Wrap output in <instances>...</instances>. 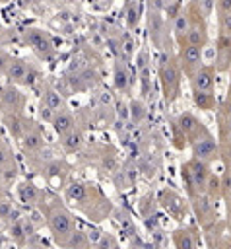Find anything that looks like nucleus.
I'll list each match as a JSON object with an SVG mask.
<instances>
[{"mask_svg":"<svg viewBox=\"0 0 231 249\" xmlns=\"http://www.w3.org/2000/svg\"><path fill=\"white\" fill-rule=\"evenodd\" d=\"M91 241L87 239V235L83 233V231H80V230H74L72 233H70V237L66 239V243L64 245H68V247H87Z\"/></svg>","mask_w":231,"mask_h":249,"instance_id":"20","label":"nucleus"},{"mask_svg":"<svg viewBox=\"0 0 231 249\" xmlns=\"http://www.w3.org/2000/svg\"><path fill=\"white\" fill-rule=\"evenodd\" d=\"M190 148H192V158H198L206 163L217 156V142L208 130L204 134H200L198 138H194L190 142Z\"/></svg>","mask_w":231,"mask_h":249,"instance_id":"5","label":"nucleus"},{"mask_svg":"<svg viewBox=\"0 0 231 249\" xmlns=\"http://www.w3.org/2000/svg\"><path fill=\"white\" fill-rule=\"evenodd\" d=\"M227 196H231V189H229V195H227ZM227 196H225V198H227Z\"/></svg>","mask_w":231,"mask_h":249,"instance_id":"32","label":"nucleus"},{"mask_svg":"<svg viewBox=\"0 0 231 249\" xmlns=\"http://www.w3.org/2000/svg\"><path fill=\"white\" fill-rule=\"evenodd\" d=\"M47 224L60 245H64L66 239L70 237V233L76 230L74 216L62 204H52L50 210H47Z\"/></svg>","mask_w":231,"mask_h":249,"instance_id":"2","label":"nucleus"},{"mask_svg":"<svg viewBox=\"0 0 231 249\" xmlns=\"http://www.w3.org/2000/svg\"><path fill=\"white\" fill-rule=\"evenodd\" d=\"M43 103H45V105H49L52 111L62 109V97H60V93H56V91H52V89H49V91L45 93Z\"/></svg>","mask_w":231,"mask_h":249,"instance_id":"22","label":"nucleus"},{"mask_svg":"<svg viewBox=\"0 0 231 249\" xmlns=\"http://www.w3.org/2000/svg\"><path fill=\"white\" fill-rule=\"evenodd\" d=\"M227 216H229V222H231V196H227Z\"/></svg>","mask_w":231,"mask_h":249,"instance_id":"31","label":"nucleus"},{"mask_svg":"<svg viewBox=\"0 0 231 249\" xmlns=\"http://www.w3.org/2000/svg\"><path fill=\"white\" fill-rule=\"evenodd\" d=\"M130 115H132V121H134V123H142L144 117H146V107H144V103L138 101V99H134V101L130 103Z\"/></svg>","mask_w":231,"mask_h":249,"instance_id":"23","label":"nucleus"},{"mask_svg":"<svg viewBox=\"0 0 231 249\" xmlns=\"http://www.w3.org/2000/svg\"><path fill=\"white\" fill-rule=\"evenodd\" d=\"M23 41L33 49V51H37L39 54H50L52 51H54V47H52V41H50V37L45 33V31H41V29H27L25 33H23Z\"/></svg>","mask_w":231,"mask_h":249,"instance_id":"8","label":"nucleus"},{"mask_svg":"<svg viewBox=\"0 0 231 249\" xmlns=\"http://www.w3.org/2000/svg\"><path fill=\"white\" fill-rule=\"evenodd\" d=\"M192 198V208H194V214L200 222H212V216H214V198H210L206 193H198Z\"/></svg>","mask_w":231,"mask_h":249,"instance_id":"11","label":"nucleus"},{"mask_svg":"<svg viewBox=\"0 0 231 249\" xmlns=\"http://www.w3.org/2000/svg\"><path fill=\"white\" fill-rule=\"evenodd\" d=\"M184 136H186V140H188V144L194 140V138H198L200 134H204L208 128L192 115V113H181L177 119H175V123H173Z\"/></svg>","mask_w":231,"mask_h":249,"instance_id":"6","label":"nucleus"},{"mask_svg":"<svg viewBox=\"0 0 231 249\" xmlns=\"http://www.w3.org/2000/svg\"><path fill=\"white\" fill-rule=\"evenodd\" d=\"M12 163V158H10V152L0 144V169H6L8 165Z\"/></svg>","mask_w":231,"mask_h":249,"instance_id":"26","label":"nucleus"},{"mask_svg":"<svg viewBox=\"0 0 231 249\" xmlns=\"http://www.w3.org/2000/svg\"><path fill=\"white\" fill-rule=\"evenodd\" d=\"M115 84H116L118 89H126V86H128V74H126L124 70L120 72V66H116V72H115Z\"/></svg>","mask_w":231,"mask_h":249,"instance_id":"24","label":"nucleus"},{"mask_svg":"<svg viewBox=\"0 0 231 249\" xmlns=\"http://www.w3.org/2000/svg\"><path fill=\"white\" fill-rule=\"evenodd\" d=\"M179 66L186 74V78H190L202 66V47L192 45V43L181 45L179 47Z\"/></svg>","mask_w":231,"mask_h":249,"instance_id":"4","label":"nucleus"},{"mask_svg":"<svg viewBox=\"0 0 231 249\" xmlns=\"http://www.w3.org/2000/svg\"><path fill=\"white\" fill-rule=\"evenodd\" d=\"M217 14H231V0H217Z\"/></svg>","mask_w":231,"mask_h":249,"instance_id":"28","label":"nucleus"},{"mask_svg":"<svg viewBox=\"0 0 231 249\" xmlns=\"http://www.w3.org/2000/svg\"><path fill=\"white\" fill-rule=\"evenodd\" d=\"M173 243L181 249H190V247L196 245V241L192 239V233H188L186 230H177L173 233Z\"/></svg>","mask_w":231,"mask_h":249,"instance_id":"19","label":"nucleus"},{"mask_svg":"<svg viewBox=\"0 0 231 249\" xmlns=\"http://www.w3.org/2000/svg\"><path fill=\"white\" fill-rule=\"evenodd\" d=\"M60 144H62V148H64L66 152H76V150H80V146L83 144V134H82V130L74 126L72 130L60 134Z\"/></svg>","mask_w":231,"mask_h":249,"instance_id":"16","label":"nucleus"},{"mask_svg":"<svg viewBox=\"0 0 231 249\" xmlns=\"http://www.w3.org/2000/svg\"><path fill=\"white\" fill-rule=\"evenodd\" d=\"M19 196H21L23 202L35 204V202L41 198V191H39L35 185H31V183H23V185L19 187Z\"/></svg>","mask_w":231,"mask_h":249,"instance_id":"18","label":"nucleus"},{"mask_svg":"<svg viewBox=\"0 0 231 249\" xmlns=\"http://www.w3.org/2000/svg\"><path fill=\"white\" fill-rule=\"evenodd\" d=\"M23 103H25V97H23L16 88H4V89L0 91V107H2L6 113H10V115L21 113Z\"/></svg>","mask_w":231,"mask_h":249,"instance_id":"10","label":"nucleus"},{"mask_svg":"<svg viewBox=\"0 0 231 249\" xmlns=\"http://www.w3.org/2000/svg\"><path fill=\"white\" fill-rule=\"evenodd\" d=\"M215 70L225 72L231 66V35L219 33L217 37V47H215Z\"/></svg>","mask_w":231,"mask_h":249,"instance_id":"9","label":"nucleus"},{"mask_svg":"<svg viewBox=\"0 0 231 249\" xmlns=\"http://www.w3.org/2000/svg\"><path fill=\"white\" fill-rule=\"evenodd\" d=\"M182 179L186 183V191L190 196L198 193H206V185L210 179V167L206 161L192 158L182 165Z\"/></svg>","mask_w":231,"mask_h":249,"instance_id":"3","label":"nucleus"},{"mask_svg":"<svg viewBox=\"0 0 231 249\" xmlns=\"http://www.w3.org/2000/svg\"><path fill=\"white\" fill-rule=\"evenodd\" d=\"M50 124H52V128L56 130V134L60 136V134H64V132H68V130H72V128L76 126V119H74V115H72L68 109L62 107V109H58V111L54 113Z\"/></svg>","mask_w":231,"mask_h":249,"instance_id":"13","label":"nucleus"},{"mask_svg":"<svg viewBox=\"0 0 231 249\" xmlns=\"http://www.w3.org/2000/svg\"><path fill=\"white\" fill-rule=\"evenodd\" d=\"M219 33L231 35V14H223V16H219Z\"/></svg>","mask_w":231,"mask_h":249,"instance_id":"25","label":"nucleus"},{"mask_svg":"<svg viewBox=\"0 0 231 249\" xmlns=\"http://www.w3.org/2000/svg\"><path fill=\"white\" fill-rule=\"evenodd\" d=\"M19 142H21V146H23L27 152H37V150H41L43 144H45L43 134H41V130H39L37 124H33V126L19 138Z\"/></svg>","mask_w":231,"mask_h":249,"instance_id":"15","label":"nucleus"},{"mask_svg":"<svg viewBox=\"0 0 231 249\" xmlns=\"http://www.w3.org/2000/svg\"><path fill=\"white\" fill-rule=\"evenodd\" d=\"M227 115H231V88H229V93L225 95L223 105H221V117H227Z\"/></svg>","mask_w":231,"mask_h":249,"instance_id":"27","label":"nucleus"},{"mask_svg":"<svg viewBox=\"0 0 231 249\" xmlns=\"http://www.w3.org/2000/svg\"><path fill=\"white\" fill-rule=\"evenodd\" d=\"M188 29H190V18H188V12L182 10V12H179L175 16V21H173V33H175V39H177L179 47L186 43Z\"/></svg>","mask_w":231,"mask_h":249,"instance_id":"14","label":"nucleus"},{"mask_svg":"<svg viewBox=\"0 0 231 249\" xmlns=\"http://www.w3.org/2000/svg\"><path fill=\"white\" fill-rule=\"evenodd\" d=\"M29 70H31V68H29L23 60H19V58H12L4 74H6L14 84H27Z\"/></svg>","mask_w":231,"mask_h":249,"instance_id":"12","label":"nucleus"},{"mask_svg":"<svg viewBox=\"0 0 231 249\" xmlns=\"http://www.w3.org/2000/svg\"><path fill=\"white\" fill-rule=\"evenodd\" d=\"M215 66H200L188 80L192 91H214V82H215Z\"/></svg>","mask_w":231,"mask_h":249,"instance_id":"7","label":"nucleus"},{"mask_svg":"<svg viewBox=\"0 0 231 249\" xmlns=\"http://www.w3.org/2000/svg\"><path fill=\"white\" fill-rule=\"evenodd\" d=\"M221 128H223V132L231 138V115H227V117H223V124H221Z\"/></svg>","mask_w":231,"mask_h":249,"instance_id":"30","label":"nucleus"},{"mask_svg":"<svg viewBox=\"0 0 231 249\" xmlns=\"http://www.w3.org/2000/svg\"><path fill=\"white\" fill-rule=\"evenodd\" d=\"M206 195L210 198H214V200L217 196H221V179L219 177H215V175L210 173V179H208V185H206Z\"/></svg>","mask_w":231,"mask_h":249,"instance_id":"21","label":"nucleus"},{"mask_svg":"<svg viewBox=\"0 0 231 249\" xmlns=\"http://www.w3.org/2000/svg\"><path fill=\"white\" fill-rule=\"evenodd\" d=\"M10 60H12V56H8L6 53H0V72H6Z\"/></svg>","mask_w":231,"mask_h":249,"instance_id":"29","label":"nucleus"},{"mask_svg":"<svg viewBox=\"0 0 231 249\" xmlns=\"http://www.w3.org/2000/svg\"><path fill=\"white\" fill-rule=\"evenodd\" d=\"M192 99L196 103V107L204 109V111H212L215 109V97L214 91H192Z\"/></svg>","mask_w":231,"mask_h":249,"instance_id":"17","label":"nucleus"},{"mask_svg":"<svg viewBox=\"0 0 231 249\" xmlns=\"http://www.w3.org/2000/svg\"><path fill=\"white\" fill-rule=\"evenodd\" d=\"M159 84L163 89V97L167 103H173L179 97V88H181V66L175 58H171L169 54H163L159 58Z\"/></svg>","mask_w":231,"mask_h":249,"instance_id":"1","label":"nucleus"}]
</instances>
